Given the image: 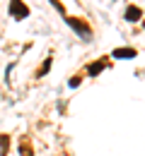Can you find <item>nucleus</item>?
I'll return each instance as SVG.
<instances>
[{
	"label": "nucleus",
	"mask_w": 145,
	"mask_h": 156,
	"mask_svg": "<svg viewBox=\"0 0 145 156\" xmlns=\"http://www.w3.org/2000/svg\"><path fill=\"white\" fill-rule=\"evenodd\" d=\"M68 27L80 36L82 41H90L92 39V27L87 24L85 20H78V17H68Z\"/></svg>",
	"instance_id": "1"
},
{
	"label": "nucleus",
	"mask_w": 145,
	"mask_h": 156,
	"mask_svg": "<svg viewBox=\"0 0 145 156\" xmlns=\"http://www.w3.org/2000/svg\"><path fill=\"white\" fill-rule=\"evenodd\" d=\"M80 82H82L80 77H73L70 82H68V87H70V89H75V87H80Z\"/></svg>",
	"instance_id": "7"
},
{
	"label": "nucleus",
	"mask_w": 145,
	"mask_h": 156,
	"mask_svg": "<svg viewBox=\"0 0 145 156\" xmlns=\"http://www.w3.org/2000/svg\"><path fill=\"white\" fill-rule=\"evenodd\" d=\"M51 60H53V58H46V60H44V67H41V70H39V72H36L39 77H44V75H46V72L51 70Z\"/></svg>",
	"instance_id": "6"
},
{
	"label": "nucleus",
	"mask_w": 145,
	"mask_h": 156,
	"mask_svg": "<svg viewBox=\"0 0 145 156\" xmlns=\"http://www.w3.org/2000/svg\"><path fill=\"white\" fill-rule=\"evenodd\" d=\"M10 15L15 20H27L29 17V7L22 2V0H10Z\"/></svg>",
	"instance_id": "2"
},
{
	"label": "nucleus",
	"mask_w": 145,
	"mask_h": 156,
	"mask_svg": "<svg viewBox=\"0 0 145 156\" xmlns=\"http://www.w3.org/2000/svg\"><path fill=\"white\" fill-rule=\"evenodd\" d=\"M140 17H143L140 7H135V5H128V7H126V15H124L126 22H131V24H133V22H138Z\"/></svg>",
	"instance_id": "3"
},
{
	"label": "nucleus",
	"mask_w": 145,
	"mask_h": 156,
	"mask_svg": "<svg viewBox=\"0 0 145 156\" xmlns=\"http://www.w3.org/2000/svg\"><path fill=\"white\" fill-rule=\"evenodd\" d=\"M106 65H109V60H106V58L97 60V62H92V65H87V75H90V77H94V75H99V72H102V70L106 67Z\"/></svg>",
	"instance_id": "4"
},
{
	"label": "nucleus",
	"mask_w": 145,
	"mask_h": 156,
	"mask_svg": "<svg viewBox=\"0 0 145 156\" xmlns=\"http://www.w3.org/2000/svg\"><path fill=\"white\" fill-rule=\"evenodd\" d=\"M116 60H128V58H135V48H116L111 53Z\"/></svg>",
	"instance_id": "5"
}]
</instances>
